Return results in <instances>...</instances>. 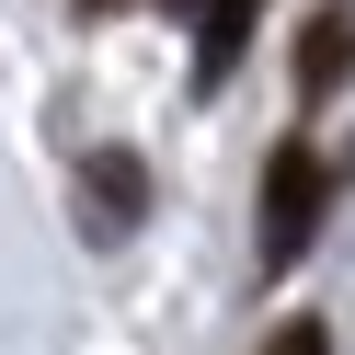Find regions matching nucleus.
I'll list each match as a JSON object with an SVG mask.
<instances>
[{
	"mask_svg": "<svg viewBox=\"0 0 355 355\" xmlns=\"http://www.w3.org/2000/svg\"><path fill=\"white\" fill-rule=\"evenodd\" d=\"M332 184H344V172L321 161V138H275V149H263V218H252V252H263V275H286V263L321 241V218H332Z\"/></svg>",
	"mask_w": 355,
	"mask_h": 355,
	"instance_id": "obj_1",
	"label": "nucleus"
},
{
	"mask_svg": "<svg viewBox=\"0 0 355 355\" xmlns=\"http://www.w3.org/2000/svg\"><path fill=\"white\" fill-rule=\"evenodd\" d=\"M138 218H149L138 149H80V230H92V241H126Z\"/></svg>",
	"mask_w": 355,
	"mask_h": 355,
	"instance_id": "obj_2",
	"label": "nucleus"
},
{
	"mask_svg": "<svg viewBox=\"0 0 355 355\" xmlns=\"http://www.w3.org/2000/svg\"><path fill=\"white\" fill-rule=\"evenodd\" d=\"M344 80H355V12L321 0V12L298 24V103H332Z\"/></svg>",
	"mask_w": 355,
	"mask_h": 355,
	"instance_id": "obj_3",
	"label": "nucleus"
},
{
	"mask_svg": "<svg viewBox=\"0 0 355 355\" xmlns=\"http://www.w3.org/2000/svg\"><path fill=\"white\" fill-rule=\"evenodd\" d=\"M252 12H263V0H207V35H195V80H207V92L241 69V46H252Z\"/></svg>",
	"mask_w": 355,
	"mask_h": 355,
	"instance_id": "obj_4",
	"label": "nucleus"
},
{
	"mask_svg": "<svg viewBox=\"0 0 355 355\" xmlns=\"http://www.w3.org/2000/svg\"><path fill=\"white\" fill-rule=\"evenodd\" d=\"M263 355H332V321H275V332H263Z\"/></svg>",
	"mask_w": 355,
	"mask_h": 355,
	"instance_id": "obj_5",
	"label": "nucleus"
},
{
	"mask_svg": "<svg viewBox=\"0 0 355 355\" xmlns=\"http://www.w3.org/2000/svg\"><path fill=\"white\" fill-rule=\"evenodd\" d=\"M80 12H126V0H80Z\"/></svg>",
	"mask_w": 355,
	"mask_h": 355,
	"instance_id": "obj_6",
	"label": "nucleus"
}]
</instances>
